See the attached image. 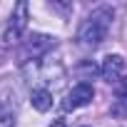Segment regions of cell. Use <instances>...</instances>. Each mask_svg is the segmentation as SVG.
<instances>
[{"mask_svg": "<svg viewBox=\"0 0 127 127\" xmlns=\"http://www.w3.org/2000/svg\"><path fill=\"white\" fill-rule=\"evenodd\" d=\"M112 18H115V10H112V8H107V5H105V8H97V10L82 23V28H80V32H77L80 42L87 45V47H97V45L107 37V30H110Z\"/></svg>", "mask_w": 127, "mask_h": 127, "instance_id": "1", "label": "cell"}, {"mask_svg": "<svg viewBox=\"0 0 127 127\" xmlns=\"http://www.w3.org/2000/svg\"><path fill=\"white\" fill-rule=\"evenodd\" d=\"M28 20H30V8H28V3H18L15 10H13V15H10V23H8V28H5V32H3V45H5V47L15 45V42L23 37V32L28 30Z\"/></svg>", "mask_w": 127, "mask_h": 127, "instance_id": "2", "label": "cell"}, {"mask_svg": "<svg viewBox=\"0 0 127 127\" xmlns=\"http://www.w3.org/2000/svg\"><path fill=\"white\" fill-rule=\"evenodd\" d=\"M95 97V90L90 82H77L70 92H67V100H65V110H77V107H85L90 105Z\"/></svg>", "mask_w": 127, "mask_h": 127, "instance_id": "3", "label": "cell"}, {"mask_svg": "<svg viewBox=\"0 0 127 127\" xmlns=\"http://www.w3.org/2000/svg\"><path fill=\"white\" fill-rule=\"evenodd\" d=\"M100 72H102V77H105L107 82H117V80H122V72H125V60H122L120 55H107V57L102 60Z\"/></svg>", "mask_w": 127, "mask_h": 127, "instance_id": "4", "label": "cell"}, {"mask_svg": "<svg viewBox=\"0 0 127 127\" xmlns=\"http://www.w3.org/2000/svg\"><path fill=\"white\" fill-rule=\"evenodd\" d=\"M52 45H55V40H52L50 35H40V32H35V35H30V37L25 40V55L40 57V55H45Z\"/></svg>", "mask_w": 127, "mask_h": 127, "instance_id": "5", "label": "cell"}, {"mask_svg": "<svg viewBox=\"0 0 127 127\" xmlns=\"http://www.w3.org/2000/svg\"><path fill=\"white\" fill-rule=\"evenodd\" d=\"M30 102H32V107L37 112H47L52 107V95H50V90H32Z\"/></svg>", "mask_w": 127, "mask_h": 127, "instance_id": "6", "label": "cell"}, {"mask_svg": "<svg viewBox=\"0 0 127 127\" xmlns=\"http://www.w3.org/2000/svg\"><path fill=\"white\" fill-rule=\"evenodd\" d=\"M13 112L5 110V107H0V127H13Z\"/></svg>", "mask_w": 127, "mask_h": 127, "instance_id": "7", "label": "cell"}]
</instances>
